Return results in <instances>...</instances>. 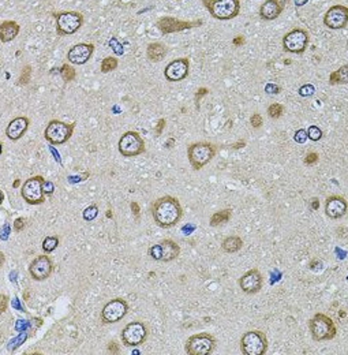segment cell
I'll return each mask as SVG.
<instances>
[{
  "mask_svg": "<svg viewBox=\"0 0 348 355\" xmlns=\"http://www.w3.org/2000/svg\"><path fill=\"white\" fill-rule=\"evenodd\" d=\"M307 138L311 139V141H320L322 138V135H324V133L320 127H317V126H310L309 129H307Z\"/></svg>",
  "mask_w": 348,
  "mask_h": 355,
  "instance_id": "cell-35",
  "label": "cell"
},
{
  "mask_svg": "<svg viewBox=\"0 0 348 355\" xmlns=\"http://www.w3.org/2000/svg\"><path fill=\"white\" fill-rule=\"evenodd\" d=\"M318 206H320L318 198H314V200H313V204H311V208H313V209H318Z\"/></svg>",
  "mask_w": 348,
  "mask_h": 355,
  "instance_id": "cell-50",
  "label": "cell"
},
{
  "mask_svg": "<svg viewBox=\"0 0 348 355\" xmlns=\"http://www.w3.org/2000/svg\"><path fill=\"white\" fill-rule=\"evenodd\" d=\"M60 75H62V78L65 79L66 82H71L77 77V71L70 65H63L62 68H60Z\"/></svg>",
  "mask_w": 348,
  "mask_h": 355,
  "instance_id": "cell-31",
  "label": "cell"
},
{
  "mask_svg": "<svg viewBox=\"0 0 348 355\" xmlns=\"http://www.w3.org/2000/svg\"><path fill=\"white\" fill-rule=\"evenodd\" d=\"M284 113V107L279 103H273L268 107V115L272 119H279Z\"/></svg>",
  "mask_w": 348,
  "mask_h": 355,
  "instance_id": "cell-33",
  "label": "cell"
},
{
  "mask_svg": "<svg viewBox=\"0 0 348 355\" xmlns=\"http://www.w3.org/2000/svg\"><path fill=\"white\" fill-rule=\"evenodd\" d=\"M231 216H232V211L231 209H223V211H218L216 213H213L210 217L209 224L212 227H217V225H221V224L230 222Z\"/></svg>",
  "mask_w": 348,
  "mask_h": 355,
  "instance_id": "cell-28",
  "label": "cell"
},
{
  "mask_svg": "<svg viewBox=\"0 0 348 355\" xmlns=\"http://www.w3.org/2000/svg\"><path fill=\"white\" fill-rule=\"evenodd\" d=\"M59 246V237L53 235V237H46L43 241V250L44 253H52L53 250Z\"/></svg>",
  "mask_w": 348,
  "mask_h": 355,
  "instance_id": "cell-30",
  "label": "cell"
},
{
  "mask_svg": "<svg viewBox=\"0 0 348 355\" xmlns=\"http://www.w3.org/2000/svg\"><path fill=\"white\" fill-rule=\"evenodd\" d=\"M167 52H168L167 46L164 44H161V43H151L148 45V48H146V56H148V59L151 60V62H154V63L161 62V60L164 59Z\"/></svg>",
  "mask_w": 348,
  "mask_h": 355,
  "instance_id": "cell-25",
  "label": "cell"
},
{
  "mask_svg": "<svg viewBox=\"0 0 348 355\" xmlns=\"http://www.w3.org/2000/svg\"><path fill=\"white\" fill-rule=\"evenodd\" d=\"M108 351L111 353V354H118L119 353V346L116 342H111L108 344Z\"/></svg>",
  "mask_w": 348,
  "mask_h": 355,
  "instance_id": "cell-42",
  "label": "cell"
},
{
  "mask_svg": "<svg viewBox=\"0 0 348 355\" xmlns=\"http://www.w3.org/2000/svg\"><path fill=\"white\" fill-rule=\"evenodd\" d=\"M149 254H151L152 258H154L157 261L170 263V261H174L179 257L180 247L176 242H174L171 239H163L160 244L152 246L149 249Z\"/></svg>",
  "mask_w": 348,
  "mask_h": 355,
  "instance_id": "cell-14",
  "label": "cell"
},
{
  "mask_svg": "<svg viewBox=\"0 0 348 355\" xmlns=\"http://www.w3.org/2000/svg\"><path fill=\"white\" fill-rule=\"evenodd\" d=\"M216 349V339L210 333L202 332L190 336L184 344V350L189 355H209Z\"/></svg>",
  "mask_w": 348,
  "mask_h": 355,
  "instance_id": "cell-9",
  "label": "cell"
},
{
  "mask_svg": "<svg viewBox=\"0 0 348 355\" xmlns=\"http://www.w3.org/2000/svg\"><path fill=\"white\" fill-rule=\"evenodd\" d=\"M23 228H25V219H22V217L15 219V222H14V230L17 231V232H20Z\"/></svg>",
  "mask_w": 348,
  "mask_h": 355,
  "instance_id": "cell-40",
  "label": "cell"
},
{
  "mask_svg": "<svg viewBox=\"0 0 348 355\" xmlns=\"http://www.w3.org/2000/svg\"><path fill=\"white\" fill-rule=\"evenodd\" d=\"M21 26L15 21H4L0 25V40L1 43H10L13 41L18 33H20Z\"/></svg>",
  "mask_w": 348,
  "mask_h": 355,
  "instance_id": "cell-24",
  "label": "cell"
},
{
  "mask_svg": "<svg viewBox=\"0 0 348 355\" xmlns=\"http://www.w3.org/2000/svg\"><path fill=\"white\" fill-rule=\"evenodd\" d=\"M310 333L315 342H328L335 339L337 329L333 320L324 313H317L309 322Z\"/></svg>",
  "mask_w": 348,
  "mask_h": 355,
  "instance_id": "cell-2",
  "label": "cell"
},
{
  "mask_svg": "<svg viewBox=\"0 0 348 355\" xmlns=\"http://www.w3.org/2000/svg\"><path fill=\"white\" fill-rule=\"evenodd\" d=\"M30 125V120L26 116H18V118L13 119L8 126L6 127V135L7 138L11 141H18L25 135Z\"/></svg>",
  "mask_w": 348,
  "mask_h": 355,
  "instance_id": "cell-22",
  "label": "cell"
},
{
  "mask_svg": "<svg viewBox=\"0 0 348 355\" xmlns=\"http://www.w3.org/2000/svg\"><path fill=\"white\" fill-rule=\"evenodd\" d=\"M238 283H239V287L242 288L243 292L253 295V294H257L258 291H261V288H262V275L260 273L258 269H250L239 279Z\"/></svg>",
  "mask_w": 348,
  "mask_h": 355,
  "instance_id": "cell-19",
  "label": "cell"
},
{
  "mask_svg": "<svg viewBox=\"0 0 348 355\" xmlns=\"http://www.w3.org/2000/svg\"><path fill=\"white\" fill-rule=\"evenodd\" d=\"M265 90H266V93H279L280 92V88L276 85H266V88H265Z\"/></svg>",
  "mask_w": 348,
  "mask_h": 355,
  "instance_id": "cell-46",
  "label": "cell"
},
{
  "mask_svg": "<svg viewBox=\"0 0 348 355\" xmlns=\"http://www.w3.org/2000/svg\"><path fill=\"white\" fill-rule=\"evenodd\" d=\"M330 85H340V84H347L348 82V66L344 65L339 70H336L330 74L329 77Z\"/></svg>",
  "mask_w": 348,
  "mask_h": 355,
  "instance_id": "cell-27",
  "label": "cell"
},
{
  "mask_svg": "<svg viewBox=\"0 0 348 355\" xmlns=\"http://www.w3.org/2000/svg\"><path fill=\"white\" fill-rule=\"evenodd\" d=\"M30 78H32V67L26 65V66L22 68L20 75V81H18V85L25 86L30 82Z\"/></svg>",
  "mask_w": 348,
  "mask_h": 355,
  "instance_id": "cell-34",
  "label": "cell"
},
{
  "mask_svg": "<svg viewBox=\"0 0 348 355\" xmlns=\"http://www.w3.org/2000/svg\"><path fill=\"white\" fill-rule=\"evenodd\" d=\"M74 129H75V123H66V122L53 119L46 126L44 137L49 144L63 145L71 138Z\"/></svg>",
  "mask_w": 348,
  "mask_h": 355,
  "instance_id": "cell-7",
  "label": "cell"
},
{
  "mask_svg": "<svg viewBox=\"0 0 348 355\" xmlns=\"http://www.w3.org/2000/svg\"><path fill=\"white\" fill-rule=\"evenodd\" d=\"M309 45V33L304 29H294L284 36L283 48L289 53H303Z\"/></svg>",
  "mask_w": 348,
  "mask_h": 355,
  "instance_id": "cell-11",
  "label": "cell"
},
{
  "mask_svg": "<svg viewBox=\"0 0 348 355\" xmlns=\"http://www.w3.org/2000/svg\"><path fill=\"white\" fill-rule=\"evenodd\" d=\"M285 7V1L282 0H268L260 7V17L265 21H273L280 17Z\"/></svg>",
  "mask_w": 348,
  "mask_h": 355,
  "instance_id": "cell-23",
  "label": "cell"
},
{
  "mask_svg": "<svg viewBox=\"0 0 348 355\" xmlns=\"http://www.w3.org/2000/svg\"><path fill=\"white\" fill-rule=\"evenodd\" d=\"M190 70V62L187 58H180V59L172 60L168 63L164 70V77L170 82H179L183 81L189 75Z\"/></svg>",
  "mask_w": 348,
  "mask_h": 355,
  "instance_id": "cell-18",
  "label": "cell"
},
{
  "mask_svg": "<svg viewBox=\"0 0 348 355\" xmlns=\"http://www.w3.org/2000/svg\"><path fill=\"white\" fill-rule=\"evenodd\" d=\"M242 247H243V241H242V238L237 237V235L227 237L225 239H223V242H221V249H223L225 253H228V254L238 253Z\"/></svg>",
  "mask_w": 348,
  "mask_h": 355,
  "instance_id": "cell-26",
  "label": "cell"
},
{
  "mask_svg": "<svg viewBox=\"0 0 348 355\" xmlns=\"http://www.w3.org/2000/svg\"><path fill=\"white\" fill-rule=\"evenodd\" d=\"M153 219L161 228H171L179 223L183 216V209L176 197L164 196L157 198L152 206Z\"/></svg>",
  "mask_w": 348,
  "mask_h": 355,
  "instance_id": "cell-1",
  "label": "cell"
},
{
  "mask_svg": "<svg viewBox=\"0 0 348 355\" xmlns=\"http://www.w3.org/2000/svg\"><path fill=\"white\" fill-rule=\"evenodd\" d=\"M208 93H209V89H206V88H199L198 89L197 93H196V103H197V106L198 103H199V100L202 99L205 94H208Z\"/></svg>",
  "mask_w": 348,
  "mask_h": 355,
  "instance_id": "cell-41",
  "label": "cell"
},
{
  "mask_svg": "<svg viewBox=\"0 0 348 355\" xmlns=\"http://www.w3.org/2000/svg\"><path fill=\"white\" fill-rule=\"evenodd\" d=\"M93 52H94V45L93 44H86V43H79L75 44L74 46L70 48V51L67 52V59L72 65H85L87 60L92 58Z\"/></svg>",
  "mask_w": 348,
  "mask_h": 355,
  "instance_id": "cell-20",
  "label": "cell"
},
{
  "mask_svg": "<svg viewBox=\"0 0 348 355\" xmlns=\"http://www.w3.org/2000/svg\"><path fill=\"white\" fill-rule=\"evenodd\" d=\"M97 216H99V206L97 205L87 206L85 211H84V213H82V217H84V220H86V222H93Z\"/></svg>",
  "mask_w": 348,
  "mask_h": 355,
  "instance_id": "cell-32",
  "label": "cell"
},
{
  "mask_svg": "<svg viewBox=\"0 0 348 355\" xmlns=\"http://www.w3.org/2000/svg\"><path fill=\"white\" fill-rule=\"evenodd\" d=\"M1 313H4L7 310V305H8V298L6 295H1Z\"/></svg>",
  "mask_w": 348,
  "mask_h": 355,
  "instance_id": "cell-47",
  "label": "cell"
},
{
  "mask_svg": "<svg viewBox=\"0 0 348 355\" xmlns=\"http://www.w3.org/2000/svg\"><path fill=\"white\" fill-rule=\"evenodd\" d=\"M317 161H318V153H315V152H310L304 157V164L306 165H313Z\"/></svg>",
  "mask_w": 348,
  "mask_h": 355,
  "instance_id": "cell-39",
  "label": "cell"
},
{
  "mask_svg": "<svg viewBox=\"0 0 348 355\" xmlns=\"http://www.w3.org/2000/svg\"><path fill=\"white\" fill-rule=\"evenodd\" d=\"M119 66V60L113 56H108V58H104L103 62H101V72H109L116 70Z\"/></svg>",
  "mask_w": 348,
  "mask_h": 355,
  "instance_id": "cell-29",
  "label": "cell"
},
{
  "mask_svg": "<svg viewBox=\"0 0 348 355\" xmlns=\"http://www.w3.org/2000/svg\"><path fill=\"white\" fill-rule=\"evenodd\" d=\"M202 25V21H180L177 18H172V17H163L157 21L158 30L163 34H171L177 33V32H183L187 29H193V27H198Z\"/></svg>",
  "mask_w": 348,
  "mask_h": 355,
  "instance_id": "cell-15",
  "label": "cell"
},
{
  "mask_svg": "<svg viewBox=\"0 0 348 355\" xmlns=\"http://www.w3.org/2000/svg\"><path fill=\"white\" fill-rule=\"evenodd\" d=\"M244 145H246V142H244V141H240V142H237V144L232 145V148H234V149H238V148H243Z\"/></svg>",
  "mask_w": 348,
  "mask_h": 355,
  "instance_id": "cell-49",
  "label": "cell"
},
{
  "mask_svg": "<svg viewBox=\"0 0 348 355\" xmlns=\"http://www.w3.org/2000/svg\"><path fill=\"white\" fill-rule=\"evenodd\" d=\"M53 263L46 254H40L29 265V273L33 280L43 282L52 275Z\"/></svg>",
  "mask_w": 348,
  "mask_h": 355,
  "instance_id": "cell-16",
  "label": "cell"
},
{
  "mask_svg": "<svg viewBox=\"0 0 348 355\" xmlns=\"http://www.w3.org/2000/svg\"><path fill=\"white\" fill-rule=\"evenodd\" d=\"M307 139H309L307 138V133H306V130H303V129L298 130V132L294 134V141H295L296 144H304Z\"/></svg>",
  "mask_w": 348,
  "mask_h": 355,
  "instance_id": "cell-38",
  "label": "cell"
},
{
  "mask_svg": "<svg viewBox=\"0 0 348 355\" xmlns=\"http://www.w3.org/2000/svg\"><path fill=\"white\" fill-rule=\"evenodd\" d=\"M244 43V40L242 36H239V37H237V39H234V45H242Z\"/></svg>",
  "mask_w": 348,
  "mask_h": 355,
  "instance_id": "cell-48",
  "label": "cell"
},
{
  "mask_svg": "<svg viewBox=\"0 0 348 355\" xmlns=\"http://www.w3.org/2000/svg\"><path fill=\"white\" fill-rule=\"evenodd\" d=\"M44 184H45V180L41 175L29 178L21 187V196L29 205L44 204V201H45Z\"/></svg>",
  "mask_w": 348,
  "mask_h": 355,
  "instance_id": "cell-5",
  "label": "cell"
},
{
  "mask_svg": "<svg viewBox=\"0 0 348 355\" xmlns=\"http://www.w3.org/2000/svg\"><path fill=\"white\" fill-rule=\"evenodd\" d=\"M146 337H148V328L141 321L130 322L122 331V342L127 347H137L146 340Z\"/></svg>",
  "mask_w": 348,
  "mask_h": 355,
  "instance_id": "cell-12",
  "label": "cell"
},
{
  "mask_svg": "<svg viewBox=\"0 0 348 355\" xmlns=\"http://www.w3.org/2000/svg\"><path fill=\"white\" fill-rule=\"evenodd\" d=\"M164 127H165V119H160L157 123V127H156V135H160Z\"/></svg>",
  "mask_w": 348,
  "mask_h": 355,
  "instance_id": "cell-44",
  "label": "cell"
},
{
  "mask_svg": "<svg viewBox=\"0 0 348 355\" xmlns=\"http://www.w3.org/2000/svg\"><path fill=\"white\" fill-rule=\"evenodd\" d=\"M348 23V7L336 4L329 8L324 15V25L329 29H343Z\"/></svg>",
  "mask_w": 348,
  "mask_h": 355,
  "instance_id": "cell-17",
  "label": "cell"
},
{
  "mask_svg": "<svg viewBox=\"0 0 348 355\" xmlns=\"http://www.w3.org/2000/svg\"><path fill=\"white\" fill-rule=\"evenodd\" d=\"M215 156H216V146L212 142H206V141L194 142L187 149L189 161H190L193 170H196V171L202 170L205 165L212 161V158Z\"/></svg>",
  "mask_w": 348,
  "mask_h": 355,
  "instance_id": "cell-3",
  "label": "cell"
},
{
  "mask_svg": "<svg viewBox=\"0 0 348 355\" xmlns=\"http://www.w3.org/2000/svg\"><path fill=\"white\" fill-rule=\"evenodd\" d=\"M250 123H251V127H254V129H260L263 123L262 115H261V113H258V112H254V113L251 115V118H250Z\"/></svg>",
  "mask_w": 348,
  "mask_h": 355,
  "instance_id": "cell-36",
  "label": "cell"
},
{
  "mask_svg": "<svg viewBox=\"0 0 348 355\" xmlns=\"http://www.w3.org/2000/svg\"><path fill=\"white\" fill-rule=\"evenodd\" d=\"M130 206H131V211L135 216V220H139V205L137 202H131Z\"/></svg>",
  "mask_w": 348,
  "mask_h": 355,
  "instance_id": "cell-43",
  "label": "cell"
},
{
  "mask_svg": "<svg viewBox=\"0 0 348 355\" xmlns=\"http://www.w3.org/2000/svg\"><path fill=\"white\" fill-rule=\"evenodd\" d=\"M129 313V303L123 298H115L105 303L101 310V320L104 324H113L120 321Z\"/></svg>",
  "mask_w": 348,
  "mask_h": 355,
  "instance_id": "cell-13",
  "label": "cell"
},
{
  "mask_svg": "<svg viewBox=\"0 0 348 355\" xmlns=\"http://www.w3.org/2000/svg\"><path fill=\"white\" fill-rule=\"evenodd\" d=\"M18 184H20V180H18V179H17V180H15V182H14V187H18Z\"/></svg>",
  "mask_w": 348,
  "mask_h": 355,
  "instance_id": "cell-52",
  "label": "cell"
},
{
  "mask_svg": "<svg viewBox=\"0 0 348 355\" xmlns=\"http://www.w3.org/2000/svg\"><path fill=\"white\" fill-rule=\"evenodd\" d=\"M243 355H263L268 350V339L261 331H249L240 339Z\"/></svg>",
  "mask_w": 348,
  "mask_h": 355,
  "instance_id": "cell-8",
  "label": "cell"
},
{
  "mask_svg": "<svg viewBox=\"0 0 348 355\" xmlns=\"http://www.w3.org/2000/svg\"><path fill=\"white\" fill-rule=\"evenodd\" d=\"M118 149L125 157H135L145 153V141L137 132H126L119 139Z\"/></svg>",
  "mask_w": 348,
  "mask_h": 355,
  "instance_id": "cell-10",
  "label": "cell"
},
{
  "mask_svg": "<svg viewBox=\"0 0 348 355\" xmlns=\"http://www.w3.org/2000/svg\"><path fill=\"white\" fill-rule=\"evenodd\" d=\"M314 90H315L314 86L307 84V85H303L299 88V94H301L302 97H310V96L314 94Z\"/></svg>",
  "mask_w": 348,
  "mask_h": 355,
  "instance_id": "cell-37",
  "label": "cell"
},
{
  "mask_svg": "<svg viewBox=\"0 0 348 355\" xmlns=\"http://www.w3.org/2000/svg\"><path fill=\"white\" fill-rule=\"evenodd\" d=\"M204 6L213 18L228 21L239 15L240 1L239 0H204Z\"/></svg>",
  "mask_w": 348,
  "mask_h": 355,
  "instance_id": "cell-4",
  "label": "cell"
},
{
  "mask_svg": "<svg viewBox=\"0 0 348 355\" xmlns=\"http://www.w3.org/2000/svg\"><path fill=\"white\" fill-rule=\"evenodd\" d=\"M347 201L342 196H330L325 201V213L330 219H342L347 213Z\"/></svg>",
  "mask_w": 348,
  "mask_h": 355,
  "instance_id": "cell-21",
  "label": "cell"
},
{
  "mask_svg": "<svg viewBox=\"0 0 348 355\" xmlns=\"http://www.w3.org/2000/svg\"><path fill=\"white\" fill-rule=\"evenodd\" d=\"M53 189H55V186H53L52 182H45V184H44V191H45V194H52Z\"/></svg>",
  "mask_w": 348,
  "mask_h": 355,
  "instance_id": "cell-45",
  "label": "cell"
},
{
  "mask_svg": "<svg viewBox=\"0 0 348 355\" xmlns=\"http://www.w3.org/2000/svg\"><path fill=\"white\" fill-rule=\"evenodd\" d=\"M53 17L56 18V32L59 36H71L77 33L84 23V15L78 11L53 13Z\"/></svg>",
  "mask_w": 348,
  "mask_h": 355,
  "instance_id": "cell-6",
  "label": "cell"
},
{
  "mask_svg": "<svg viewBox=\"0 0 348 355\" xmlns=\"http://www.w3.org/2000/svg\"><path fill=\"white\" fill-rule=\"evenodd\" d=\"M304 3H307V1H306V0H304V1H296V4H298V6H302V4H304Z\"/></svg>",
  "mask_w": 348,
  "mask_h": 355,
  "instance_id": "cell-51",
  "label": "cell"
}]
</instances>
